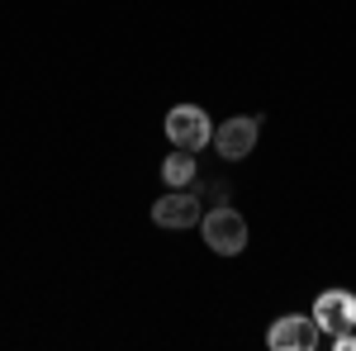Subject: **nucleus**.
Wrapping results in <instances>:
<instances>
[{
	"label": "nucleus",
	"instance_id": "obj_4",
	"mask_svg": "<svg viewBox=\"0 0 356 351\" xmlns=\"http://www.w3.org/2000/svg\"><path fill=\"white\" fill-rule=\"evenodd\" d=\"M314 323H318L323 337H337V332L356 327V295L352 290H323L314 299Z\"/></svg>",
	"mask_w": 356,
	"mask_h": 351
},
{
	"label": "nucleus",
	"instance_id": "obj_5",
	"mask_svg": "<svg viewBox=\"0 0 356 351\" xmlns=\"http://www.w3.org/2000/svg\"><path fill=\"white\" fill-rule=\"evenodd\" d=\"M257 129H261V114H252V119H228V124H214V152H219L223 162H243L247 152L257 147Z\"/></svg>",
	"mask_w": 356,
	"mask_h": 351
},
{
	"label": "nucleus",
	"instance_id": "obj_7",
	"mask_svg": "<svg viewBox=\"0 0 356 351\" xmlns=\"http://www.w3.org/2000/svg\"><path fill=\"white\" fill-rule=\"evenodd\" d=\"M195 152H186V147H176V152H166V162H162V181L166 190H186L195 181Z\"/></svg>",
	"mask_w": 356,
	"mask_h": 351
},
{
	"label": "nucleus",
	"instance_id": "obj_6",
	"mask_svg": "<svg viewBox=\"0 0 356 351\" xmlns=\"http://www.w3.org/2000/svg\"><path fill=\"white\" fill-rule=\"evenodd\" d=\"M200 199H195L191 190H166L162 199L152 204V223L157 228H195L200 223Z\"/></svg>",
	"mask_w": 356,
	"mask_h": 351
},
{
	"label": "nucleus",
	"instance_id": "obj_2",
	"mask_svg": "<svg viewBox=\"0 0 356 351\" xmlns=\"http://www.w3.org/2000/svg\"><path fill=\"white\" fill-rule=\"evenodd\" d=\"M166 138L176 142V147H186V152H200L204 142H214V119L204 114L200 105H176L166 109Z\"/></svg>",
	"mask_w": 356,
	"mask_h": 351
},
{
	"label": "nucleus",
	"instance_id": "obj_3",
	"mask_svg": "<svg viewBox=\"0 0 356 351\" xmlns=\"http://www.w3.org/2000/svg\"><path fill=\"white\" fill-rule=\"evenodd\" d=\"M323 342V332L314 323V313H280L266 332V347L271 351H314Z\"/></svg>",
	"mask_w": 356,
	"mask_h": 351
},
{
	"label": "nucleus",
	"instance_id": "obj_1",
	"mask_svg": "<svg viewBox=\"0 0 356 351\" xmlns=\"http://www.w3.org/2000/svg\"><path fill=\"white\" fill-rule=\"evenodd\" d=\"M200 223H204V243L214 247L219 256H238L247 247V218L238 214L233 204H214Z\"/></svg>",
	"mask_w": 356,
	"mask_h": 351
},
{
	"label": "nucleus",
	"instance_id": "obj_8",
	"mask_svg": "<svg viewBox=\"0 0 356 351\" xmlns=\"http://www.w3.org/2000/svg\"><path fill=\"white\" fill-rule=\"evenodd\" d=\"M337 351H356V327H347V332H337V337H328Z\"/></svg>",
	"mask_w": 356,
	"mask_h": 351
}]
</instances>
